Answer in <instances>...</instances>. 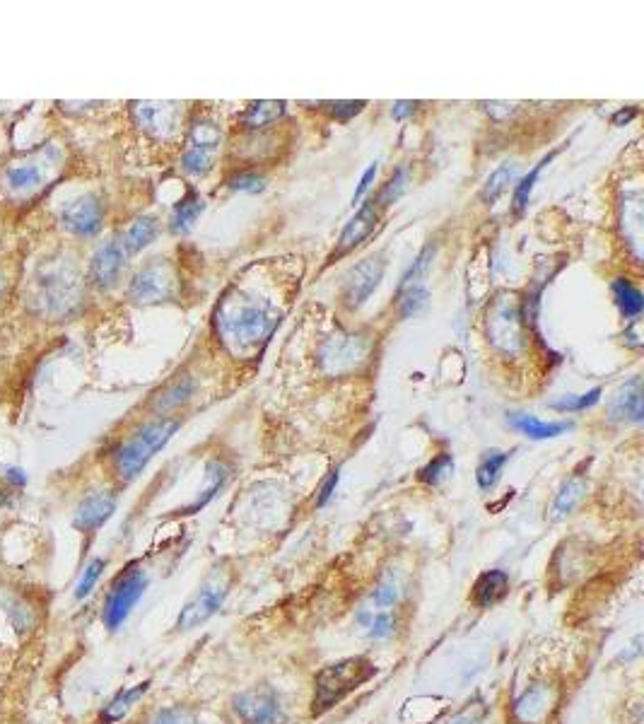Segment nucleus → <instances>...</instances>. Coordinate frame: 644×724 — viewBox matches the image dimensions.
I'll return each mask as SVG.
<instances>
[{
  "label": "nucleus",
  "mask_w": 644,
  "mask_h": 724,
  "mask_svg": "<svg viewBox=\"0 0 644 724\" xmlns=\"http://www.w3.org/2000/svg\"><path fill=\"white\" fill-rule=\"evenodd\" d=\"M63 169V150L54 143L34 145L0 162V203L17 208L37 201Z\"/></svg>",
  "instance_id": "f257e3e1"
},
{
  "label": "nucleus",
  "mask_w": 644,
  "mask_h": 724,
  "mask_svg": "<svg viewBox=\"0 0 644 724\" xmlns=\"http://www.w3.org/2000/svg\"><path fill=\"white\" fill-rule=\"evenodd\" d=\"M218 331L234 353H251L278 326L280 312L271 297L251 290H232L218 307Z\"/></svg>",
  "instance_id": "f03ea898"
},
{
  "label": "nucleus",
  "mask_w": 644,
  "mask_h": 724,
  "mask_svg": "<svg viewBox=\"0 0 644 724\" xmlns=\"http://www.w3.org/2000/svg\"><path fill=\"white\" fill-rule=\"evenodd\" d=\"M85 280L70 259H44L29 276L25 300L44 319H66L83 302Z\"/></svg>",
  "instance_id": "7ed1b4c3"
},
{
  "label": "nucleus",
  "mask_w": 644,
  "mask_h": 724,
  "mask_svg": "<svg viewBox=\"0 0 644 724\" xmlns=\"http://www.w3.org/2000/svg\"><path fill=\"white\" fill-rule=\"evenodd\" d=\"M179 418H160L140 425L136 432L126 437L114 449V474L121 483H131L140 471L150 464V459L160 452L179 430Z\"/></svg>",
  "instance_id": "20e7f679"
},
{
  "label": "nucleus",
  "mask_w": 644,
  "mask_h": 724,
  "mask_svg": "<svg viewBox=\"0 0 644 724\" xmlns=\"http://www.w3.org/2000/svg\"><path fill=\"white\" fill-rule=\"evenodd\" d=\"M377 674V667L365 657H348L341 662L329 664L316 674L314 681V700L312 712L314 715H324L333 705H338L345 696L365 686L372 676Z\"/></svg>",
  "instance_id": "39448f33"
},
{
  "label": "nucleus",
  "mask_w": 644,
  "mask_h": 724,
  "mask_svg": "<svg viewBox=\"0 0 644 724\" xmlns=\"http://www.w3.org/2000/svg\"><path fill=\"white\" fill-rule=\"evenodd\" d=\"M145 587H148V575L140 565H131L121 572L109 589L107 601H104V626L109 630L119 628L145 594Z\"/></svg>",
  "instance_id": "423d86ee"
},
{
  "label": "nucleus",
  "mask_w": 644,
  "mask_h": 724,
  "mask_svg": "<svg viewBox=\"0 0 644 724\" xmlns=\"http://www.w3.org/2000/svg\"><path fill=\"white\" fill-rule=\"evenodd\" d=\"M230 587L232 580L227 577V572L215 570L213 575L203 582L201 589L186 601V606L181 609L177 618V630H193L201 626V623H206L210 616H215V613L220 611V606L225 604Z\"/></svg>",
  "instance_id": "0eeeda50"
},
{
  "label": "nucleus",
  "mask_w": 644,
  "mask_h": 724,
  "mask_svg": "<svg viewBox=\"0 0 644 724\" xmlns=\"http://www.w3.org/2000/svg\"><path fill=\"white\" fill-rule=\"evenodd\" d=\"M220 126L213 119L193 121L189 138H186L184 155H181V167L189 174H206L213 167V157L220 148Z\"/></svg>",
  "instance_id": "6e6552de"
},
{
  "label": "nucleus",
  "mask_w": 644,
  "mask_h": 724,
  "mask_svg": "<svg viewBox=\"0 0 644 724\" xmlns=\"http://www.w3.org/2000/svg\"><path fill=\"white\" fill-rule=\"evenodd\" d=\"M174 295V273L167 261H152V264L143 266L136 276L131 278L128 285V297L138 305H155V302H165Z\"/></svg>",
  "instance_id": "1a4fd4ad"
},
{
  "label": "nucleus",
  "mask_w": 644,
  "mask_h": 724,
  "mask_svg": "<svg viewBox=\"0 0 644 724\" xmlns=\"http://www.w3.org/2000/svg\"><path fill=\"white\" fill-rule=\"evenodd\" d=\"M234 712L242 724H283V705L278 693L268 686H254L234 698Z\"/></svg>",
  "instance_id": "9d476101"
},
{
  "label": "nucleus",
  "mask_w": 644,
  "mask_h": 724,
  "mask_svg": "<svg viewBox=\"0 0 644 724\" xmlns=\"http://www.w3.org/2000/svg\"><path fill=\"white\" fill-rule=\"evenodd\" d=\"M58 223L75 237H92L102 230L104 208L95 194H80L63 203L58 210Z\"/></svg>",
  "instance_id": "9b49d317"
},
{
  "label": "nucleus",
  "mask_w": 644,
  "mask_h": 724,
  "mask_svg": "<svg viewBox=\"0 0 644 724\" xmlns=\"http://www.w3.org/2000/svg\"><path fill=\"white\" fill-rule=\"evenodd\" d=\"M386 271V261L382 254L367 256V259L357 261V264L345 273L343 283V300L350 309H360L370 300L374 290L382 283V276Z\"/></svg>",
  "instance_id": "f8f14e48"
},
{
  "label": "nucleus",
  "mask_w": 644,
  "mask_h": 724,
  "mask_svg": "<svg viewBox=\"0 0 644 724\" xmlns=\"http://www.w3.org/2000/svg\"><path fill=\"white\" fill-rule=\"evenodd\" d=\"M488 334L490 341L495 343L497 348L507 350H517L524 346V334H521V314L519 307L514 305L512 300H500L493 307L488 317Z\"/></svg>",
  "instance_id": "ddd939ff"
},
{
  "label": "nucleus",
  "mask_w": 644,
  "mask_h": 724,
  "mask_svg": "<svg viewBox=\"0 0 644 724\" xmlns=\"http://www.w3.org/2000/svg\"><path fill=\"white\" fill-rule=\"evenodd\" d=\"M126 259L128 256H126L124 247H121L119 237L109 239V242H104L102 247L95 251V256H92L90 273H87V278H90V283L99 290L114 288V285L119 283L121 271H124Z\"/></svg>",
  "instance_id": "4468645a"
},
{
  "label": "nucleus",
  "mask_w": 644,
  "mask_h": 724,
  "mask_svg": "<svg viewBox=\"0 0 644 724\" xmlns=\"http://www.w3.org/2000/svg\"><path fill=\"white\" fill-rule=\"evenodd\" d=\"M179 104L169 102H133L131 112L136 124L143 128V131L152 133V136L162 138L167 133L174 131L179 116Z\"/></svg>",
  "instance_id": "2eb2a0df"
},
{
  "label": "nucleus",
  "mask_w": 644,
  "mask_h": 724,
  "mask_svg": "<svg viewBox=\"0 0 644 724\" xmlns=\"http://www.w3.org/2000/svg\"><path fill=\"white\" fill-rule=\"evenodd\" d=\"M114 510H116V495L111 493V490H95V493L87 495V498L78 505V510H75L73 527L90 534V531L102 527V524L114 515Z\"/></svg>",
  "instance_id": "dca6fc26"
},
{
  "label": "nucleus",
  "mask_w": 644,
  "mask_h": 724,
  "mask_svg": "<svg viewBox=\"0 0 644 724\" xmlns=\"http://www.w3.org/2000/svg\"><path fill=\"white\" fill-rule=\"evenodd\" d=\"M377 223H379L377 208H374V203H365V206L353 215V220L343 227L341 237H338V247L333 251V259L350 254L355 247H360V244L372 235Z\"/></svg>",
  "instance_id": "f3484780"
},
{
  "label": "nucleus",
  "mask_w": 644,
  "mask_h": 724,
  "mask_svg": "<svg viewBox=\"0 0 644 724\" xmlns=\"http://www.w3.org/2000/svg\"><path fill=\"white\" fill-rule=\"evenodd\" d=\"M550 703H553V691L546 683H536V686L526 688V693L514 705V715L521 724H538L546 720Z\"/></svg>",
  "instance_id": "a211bd4d"
},
{
  "label": "nucleus",
  "mask_w": 644,
  "mask_h": 724,
  "mask_svg": "<svg viewBox=\"0 0 644 724\" xmlns=\"http://www.w3.org/2000/svg\"><path fill=\"white\" fill-rule=\"evenodd\" d=\"M509 592V575L505 570H488L473 582L471 601L478 609H490L497 601H502Z\"/></svg>",
  "instance_id": "6ab92c4d"
},
{
  "label": "nucleus",
  "mask_w": 644,
  "mask_h": 724,
  "mask_svg": "<svg viewBox=\"0 0 644 724\" xmlns=\"http://www.w3.org/2000/svg\"><path fill=\"white\" fill-rule=\"evenodd\" d=\"M157 232H160L157 218H152V215H140V218L133 220V223L121 232L119 242L121 247H124L126 256H133L138 254V251H143L145 247H150V244L155 242Z\"/></svg>",
  "instance_id": "aec40b11"
},
{
  "label": "nucleus",
  "mask_w": 644,
  "mask_h": 724,
  "mask_svg": "<svg viewBox=\"0 0 644 724\" xmlns=\"http://www.w3.org/2000/svg\"><path fill=\"white\" fill-rule=\"evenodd\" d=\"M611 413L616 418H628V420H642L644 411H642V379L640 377H632L628 384H623L616 391L611 401Z\"/></svg>",
  "instance_id": "412c9836"
},
{
  "label": "nucleus",
  "mask_w": 644,
  "mask_h": 724,
  "mask_svg": "<svg viewBox=\"0 0 644 724\" xmlns=\"http://www.w3.org/2000/svg\"><path fill=\"white\" fill-rule=\"evenodd\" d=\"M509 423L514 430L531 437V440H550V437H558L572 428L570 423H546V420L526 416V413H509Z\"/></svg>",
  "instance_id": "4be33fe9"
},
{
  "label": "nucleus",
  "mask_w": 644,
  "mask_h": 724,
  "mask_svg": "<svg viewBox=\"0 0 644 724\" xmlns=\"http://www.w3.org/2000/svg\"><path fill=\"white\" fill-rule=\"evenodd\" d=\"M613 297H616V305L625 319H637L642 314L644 297L628 278L613 280Z\"/></svg>",
  "instance_id": "5701e85b"
},
{
  "label": "nucleus",
  "mask_w": 644,
  "mask_h": 724,
  "mask_svg": "<svg viewBox=\"0 0 644 724\" xmlns=\"http://www.w3.org/2000/svg\"><path fill=\"white\" fill-rule=\"evenodd\" d=\"M584 490H587V481H584L582 474H575L562 483L558 498L553 502V519H560L570 515L577 507V502L584 498Z\"/></svg>",
  "instance_id": "b1692460"
},
{
  "label": "nucleus",
  "mask_w": 644,
  "mask_h": 724,
  "mask_svg": "<svg viewBox=\"0 0 644 724\" xmlns=\"http://www.w3.org/2000/svg\"><path fill=\"white\" fill-rule=\"evenodd\" d=\"M285 114V102H273V99H261L251 102L247 112L242 114V126L247 128H263L273 121H278Z\"/></svg>",
  "instance_id": "393cba45"
},
{
  "label": "nucleus",
  "mask_w": 644,
  "mask_h": 724,
  "mask_svg": "<svg viewBox=\"0 0 644 724\" xmlns=\"http://www.w3.org/2000/svg\"><path fill=\"white\" fill-rule=\"evenodd\" d=\"M509 461L507 452H500V449H493V452H485V457L480 459L478 469H476V481L480 490H490L495 488V483L500 481L502 469Z\"/></svg>",
  "instance_id": "a878e982"
},
{
  "label": "nucleus",
  "mask_w": 644,
  "mask_h": 724,
  "mask_svg": "<svg viewBox=\"0 0 644 724\" xmlns=\"http://www.w3.org/2000/svg\"><path fill=\"white\" fill-rule=\"evenodd\" d=\"M227 476H230V469H227L222 461H218V459L210 461V464L206 466V488L201 490V495H198L196 502H193V505L186 512H198L201 507H206L208 502L213 500V495L218 493L222 486H225Z\"/></svg>",
  "instance_id": "bb28decb"
},
{
  "label": "nucleus",
  "mask_w": 644,
  "mask_h": 724,
  "mask_svg": "<svg viewBox=\"0 0 644 724\" xmlns=\"http://www.w3.org/2000/svg\"><path fill=\"white\" fill-rule=\"evenodd\" d=\"M203 208H206V203H203V198L198 194H193V191H189L181 201L177 203V208H174L172 213V230L174 232H186L191 230V225L196 223L198 215L203 213Z\"/></svg>",
  "instance_id": "cd10ccee"
},
{
  "label": "nucleus",
  "mask_w": 644,
  "mask_h": 724,
  "mask_svg": "<svg viewBox=\"0 0 644 724\" xmlns=\"http://www.w3.org/2000/svg\"><path fill=\"white\" fill-rule=\"evenodd\" d=\"M148 686H150V683L145 681V683H140V686H136V688H128V691H121L119 696H116V698L111 700V703L107 705V708H104V712H102V724L119 722L121 717H124L126 712L131 710V705H136L138 698H143V693L148 691Z\"/></svg>",
  "instance_id": "c85d7f7f"
},
{
  "label": "nucleus",
  "mask_w": 644,
  "mask_h": 724,
  "mask_svg": "<svg viewBox=\"0 0 644 724\" xmlns=\"http://www.w3.org/2000/svg\"><path fill=\"white\" fill-rule=\"evenodd\" d=\"M191 389H193V382H191L189 377L177 379V382L167 384V387L162 389L160 394L155 396V399H152V411H155V413H165V411H169V408L179 406L181 401L189 399Z\"/></svg>",
  "instance_id": "c756f323"
},
{
  "label": "nucleus",
  "mask_w": 644,
  "mask_h": 724,
  "mask_svg": "<svg viewBox=\"0 0 644 724\" xmlns=\"http://www.w3.org/2000/svg\"><path fill=\"white\" fill-rule=\"evenodd\" d=\"M514 174H517V165H514V162H505V165L497 167L495 172L488 177V181H485L483 194H480V196H483V201L493 206L497 198H500L507 191L509 181L514 179Z\"/></svg>",
  "instance_id": "7c9ffc66"
},
{
  "label": "nucleus",
  "mask_w": 644,
  "mask_h": 724,
  "mask_svg": "<svg viewBox=\"0 0 644 724\" xmlns=\"http://www.w3.org/2000/svg\"><path fill=\"white\" fill-rule=\"evenodd\" d=\"M555 155H558V150H555V153H550V155L543 157V160L538 162V165H536L534 169H531V172L526 174V177L521 179L519 184H517V191H514V210H517V213H521V210L529 206V198H531V194H534V186H536L538 177H541V169L546 167Z\"/></svg>",
  "instance_id": "2f4dec72"
},
{
  "label": "nucleus",
  "mask_w": 644,
  "mask_h": 724,
  "mask_svg": "<svg viewBox=\"0 0 644 724\" xmlns=\"http://www.w3.org/2000/svg\"><path fill=\"white\" fill-rule=\"evenodd\" d=\"M398 597H401L398 580L394 575H386L384 580L377 585V589L372 592V606L367 611H389L391 606L398 601Z\"/></svg>",
  "instance_id": "473e14b6"
},
{
  "label": "nucleus",
  "mask_w": 644,
  "mask_h": 724,
  "mask_svg": "<svg viewBox=\"0 0 644 724\" xmlns=\"http://www.w3.org/2000/svg\"><path fill=\"white\" fill-rule=\"evenodd\" d=\"M452 469H454L452 454L442 452V454H437V457L432 459L423 471H420V481L427 483V486H439L444 478L452 474Z\"/></svg>",
  "instance_id": "72a5a7b5"
},
{
  "label": "nucleus",
  "mask_w": 644,
  "mask_h": 724,
  "mask_svg": "<svg viewBox=\"0 0 644 724\" xmlns=\"http://www.w3.org/2000/svg\"><path fill=\"white\" fill-rule=\"evenodd\" d=\"M601 399V389H591L587 394H572V396H562L558 401H550V408L555 411H584V408H591L594 404H599Z\"/></svg>",
  "instance_id": "f704fd0d"
},
{
  "label": "nucleus",
  "mask_w": 644,
  "mask_h": 724,
  "mask_svg": "<svg viewBox=\"0 0 644 724\" xmlns=\"http://www.w3.org/2000/svg\"><path fill=\"white\" fill-rule=\"evenodd\" d=\"M148 724H198V715L186 705H174V708L157 710Z\"/></svg>",
  "instance_id": "c9c22d12"
},
{
  "label": "nucleus",
  "mask_w": 644,
  "mask_h": 724,
  "mask_svg": "<svg viewBox=\"0 0 644 724\" xmlns=\"http://www.w3.org/2000/svg\"><path fill=\"white\" fill-rule=\"evenodd\" d=\"M406 184H408L406 167H398L396 172L391 174V179L384 184L382 194H379V203H382V206H389V203H394L396 198L401 196L403 191H406Z\"/></svg>",
  "instance_id": "e433bc0d"
},
{
  "label": "nucleus",
  "mask_w": 644,
  "mask_h": 724,
  "mask_svg": "<svg viewBox=\"0 0 644 724\" xmlns=\"http://www.w3.org/2000/svg\"><path fill=\"white\" fill-rule=\"evenodd\" d=\"M430 259H432V247H427V249L423 251V254H420L418 259L413 261L411 271H408L406 276H403L401 285H398V293H403V290H408V288H418L420 278H423V273L427 271V264H430Z\"/></svg>",
  "instance_id": "4c0bfd02"
},
{
  "label": "nucleus",
  "mask_w": 644,
  "mask_h": 724,
  "mask_svg": "<svg viewBox=\"0 0 644 724\" xmlns=\"http://www.w3.org/2000/svg\"><path fill=\"white\" fill-rule=\"evenodd\" d=\"M104 565H107V563H104L102 558L92 560V563L87 565L85 572H83V577H80L78 587H75V599H85L87 594H90L92 589H95L99 575H102V570H104Z\"/></svg>",
  "instance_id": "58836bf2"
},
{
  "label": "nucleus",
  "mask_w": 644,
  "mask_h": 724,
  "mask_svg": "<svg viewBox=\"0 0 644 724\" xmlns=\"http://www.w3.org/2000/svg\"><path fill=\"white\" fill-rule=\"evenodd\" d=\"M398 302H401V317H411V314L420 312V309L427 305V290L423 288V285L403 290L401 300Z\"/></svg>",
  "instance_id": "ea45409f"
},
{
  "label": "nucleus",
  "mask_w": 644,
  "mask_h": 724,
  "mask_svg": "<svg viewBox=\"0 0 644 724\" xmlns=\"http://www.w3.org/2000/svg\"><path fill=\"white\" fill-rule=\"evenodd\" d=\"M227 184H230V189H234V191H251V194L263 189V179L259 177V174H251V172L234 174Z\"/></svg>",
  "instance_id": "a19ab883"
},
{
  "label": "nucleus",
  "mask_w": 644,
  "mask_h": 724,
  "mask_svg": "<svg viewBox=\"0 0 644 724\" xmlns=\"http://www.w3.org/2000/svg\"><path fill=\"white\" fill-rule=\"evenodd\" d=\"M326 107H331L329 109L331 116H336V119H341V121H348L365 109V102H331V104H326Z\"/></svg>",
  "instance_id": "79ce46f5"
},
{
  "label": "nucleus",
  "mask_w": 644,
  "mask_h": 724,
  "mask_svg": "<svg viewBox=\"0 0 644 724\" xmlns=\"http://www.w3.org/2000/svg\"><path fill=\"white\" fill-rule=\"evenodd\" d=\"M338 481H341V474H338V469L331 471L329 478H326V481H324V486H321V490H319V498H316V505H326V500H329L331 495H333V490H336Z\"/></svg>",
  "instance_id": "37998d69"
},
{
  "label": "nucleus",
  "mask_w": 644,
  "mask_h": 724,
  "mask_svg": "<svg viewBox=\"0 0 644 724\" xmlns=\"http://www.w3.org/2000/svg\"><path fill=\"white\" fill-rule=\"evenodd\" d=\"M374 177H377V165H370V167H367V169H365V174H362L360 184H357V189H355V196H353V206H355V203H357V201H360V198H362V196H365V194H367V189H370V184H372V181H374Z\"/></svg>",
  "instance_id": "c03bdc74"
},
{
  "label": "nucleus",
  "mask_w": 644,
  "mask_h": 724,
  "mask_svg": "<svg viewBox=\"0 0 644 724\" xmlns=\"http://www.w3.org/2000/svg\"><path fill=\"white\" fill-rule=\"evenodd\" d=\"M483 712L485 710L478 708V705H468V708L461 710L459 715H456L449 724H473V722H478L480 717H483Z\"/></svg>",
  "instance_id": "a18cd8bd"
},
{
  "label": "nucleus",
  "mask_w": 644,
  "mask_h": 724,
  "mask_svg": "<svg viewBox=\"0 0 644 724\" xmlns=\"http://www.w3.org/2000/svg\"><path fill=\"white\" fill-rule=\"evenodd\" d=\"M10 290H13V276H10L8 266H5L3 261H0V302L8 300Z\"/></svg>",
  "instance_id": "49530a36"
},
{
  "label": "nucleus",
  "mask_w": 644,
  "mask_h": 724,
  "mask_svg": "<svg viewBox=\"0 0 644 724\" xmlns=\"http://www.w3.org/2000/svg\"><path fill=\"white\" fill-rule=\"evenodd\" d=\"M415 102H396L394 104V119H403V116L413 114Z\"/></svg>",
  "instance_id": "de8ad7c7"
},
{
  "label": "nucleus",
  "mask_w": 644,
  "mask_h": 724,
  "mask_svg": "<svg viewBox=\"0 0 644 724\" xmlns=\"http://www.w3.org/2000/svg\"><path fill=\"white\" fill-rule=\"evenodd\" d=\"M635 116H637L635 109H628V112H625V109H620V112H618L616 116H613V124L623 126V124H628L630 119H635Z\"/></svg>",
  "instance_id": "09e8293b"
}]
</instances>
